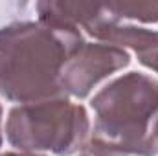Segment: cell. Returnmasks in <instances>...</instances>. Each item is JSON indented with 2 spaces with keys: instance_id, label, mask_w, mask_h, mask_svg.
<instances>
[{
  "instance_id": "cell-1",
  "label": "cell",
  "mask_w": 158,
  "mask_h": 156,
  "mask_svg": "<svg viewBox=\"0 0 158 156\" xmlns=\"http://www.w3.org/2000/svg\"><path fill=\"white\" fill-rule=\"evenodd\" d=\"M86 40L77 28L19 20L0 28V96L13 103L68 97L61 86L64 63Z\"/></svg>"
},
{
  "instance_id": "cell-2",
  "label": "cell",
  "mask_w": 158,
  "mask_h": 156,
  "mask_svg": "<svg viewBox=\"0 0 158 156\" xmlns=\"http://www.w3.org/2000/svg\"><path fill=\"white\" fill-rule=\"evenodd\" d=\"M90 142L119 156H155L151 123L158 116V81L142 72L112 79L92 99Z\"/></svg>"
},
{
  "instance_id": "cell-3",
  "label": "cell",
  "mask_w": 158,
  "mask_h": 156,
  "mask_svg": "<svg viewBox=\"0 0 158 156\" xmlns=\"http://www.w3.org/2000/svg\"><path fill=\"white\" fill-rule=\"evenodd\" d=\"M6 138L20 153L74 156L90 142V117L70 97L17 105L7 114Z\"/></svg>"
},
{
  "instance_id": "cell-4",
  "label": "cell",
  "mask_w": 158,
  "mask_h": 156,
  "mask_svg": "<svg viewBox=\"0 0 158 156\" xmlns=\"http://www.w3.org/2000/svg\"><path fill=\"white\" fill-rule=\"evenodd\" d=\"M129 64L131 55L127 50L105 42H85L64 63L59 81L68 97L85 99L103 79Z\"/></svg>"
},
{
  "instance_id": "cell-5",
  "label": "cell",
  "mask_w": 158,
  "mask_h": 156,
  "mask_svg": "<svg viewBox=\"0 0 158 156\" xmlns=\"http://www.w3.org/2000/svg\"><path fill=\"white\" fill-rule=\"evenodd\" d=\"M103 6H105L103 13L98 18H94L88 26L83 28L98 42L112 44V46H118L123 50L131 48V50H134L136 55L142 51H147L158 42V31L140 28L136 24L121 20L107 7V4H103Z\"/></svg>"
},
{
  "instance_id": "cell-6",
  "label": "cell",
  "mask_w": 158,
  "mask_h": 156,
  "mask_svg": "<svg viewBox=\"0 0 158 156\" xmlns=\"http://www.w3.org/2000/svg\"><path fill=\"white\" fill-rule=\"evenodd\" d=\"M103 4L92 2H57V0H40L35 4L40 22L66 26V28H85L94 18L103 13Z\"/></svg>"
},
{
  "instance_id": "cell-7",
  "label": "cell",
  "mask_w": 158,
  "mask_h": 156,
  "mask_svg": "<svg viewBox=\"0 0 158 156\" xmlns=\"http://www.w3.org/2000/svg\"><path fill=\"white\" fill-rule=\"evenodd\" d=\"M107 7L121 20H136L145 24L158 22V2H110Z\"/></svg>"
},
{
  "instance_id": "cell-8",
  "label": "cell",
  "mask_w": 158,
  "mask_h": 156,
  "mask_svg": "<svg viewBox=\"0 0 158 156\" xmlns=\"http://www.w3.org/2000/svg\"><path fill=\"white\" fill-rule=\"evenodd\" d=\"M138 61H140V64H143L145 68H151L153 72L158 74V42L153 48H149L147 51L138 53Z\"/></svg>"
},
{
  "instance_id": "cell-9",
  "label": "cell",
  "mask_w": 158,
  "mask_h": 156,
  "mask_svg": "<svg viewBox=\"0 0 158 156\" xmlns=\"http://www.w3.org/2000/svg\"><path fill=\"white\" fill-rule=\"evenodd\" d=\"M79 156H119V154H114V153H110V151L96 145L94 142H88V145L79 153Z\"/></svg>"
},
{
  "instance_id": "cell-10",
  "label": "cell",
  "mask_w": 158,
  "mask_h": 156,
  "mask_svg": "<svg viewBox=\"0 0 158 156\" xmlns=\"http://www.w3.org/2000/svg\"><path fill=\"white\" fill-rule=\"evenodd\" d=\"M151 134H153V140H155V147H156V154H158V116L153 123V129H151Z\"/></svg>"
},
{
  "instance_id": "cell-11",
  "label": "cell",
  "mask_w": 158,
  "mask_h": 156,
  "mask_svg": "<svg viewBox=\"0 0 158 156\" xmlns=\"http://www.w3.org/2000/svg\"><path fill=\"white\" fill-rule=\"evenodd\" d=\"M0 156H46V154H35V153H2Z\"/></svg>"
},
{
  "instance_id": "cell-12",
  "label": "cell",
  "mask_w": 158,
  "mask_h": 156,
  "mask_svg": "<svg viewBox=\"0 0 158 156\" xmlns=\"http://www.w3.org/2000/svg\"><path fill=\"white\" fill-rule=\"evenodd\" d=\"M2 114H4V109H2V103H0V147H2V142H4V136H2Z\"/></svg>"
}]
</instances>
